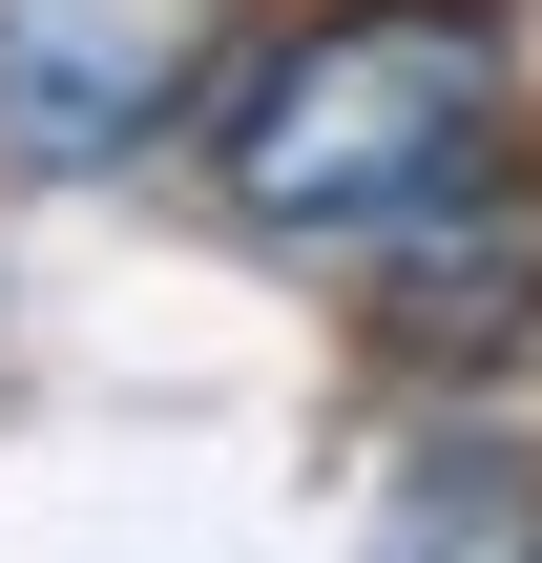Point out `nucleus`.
I'll return each instance as SVG.
<instances>
[{
  "instance_id": "nucleus-1",
  "label": "nucleus",
  "mask_w": 542,
  "mask_h": 563,
  "mask_svg": "<svg viewBox=\"0 0 542 563\" xmlns=\"http://www.w3.org/2000/svg\"><path fill=\"white\" fill-rule=\"evenodd\" d=\"M501 104H522V42L501 0H313L272 21L230 84H209V188L251 251H397L460 167H501Z\"/></svg>"
},
{
  "instance_id": "nucleus-3",
  "label": "nucleus",
  "mask_w": 542,
  "mask_h": 563,
  "mask_svg": "<svg viewBox=\"0 0 542 563\" xmlns=\"http://www.w3.org/2000/svg\"><path fill=\"white\" fill-rule=\"evenodd\" d=\"M355 313H376V355H418V376H522L542 355V188L522 167H460L397 251H355Z\"/></svg>"
},
{
  "instance_id": "nucleus-4",
  "label": "nucleus",
  "mask_w": 542,
  "mask_h": 563,
  "mask_svg": "<svg viewBox=\"0 0 542 563\" xmlns=\"http://www.w3.org/2000/svg\"><path fill=\"white\" fill-rule=\"evenodd\" d=\"M355 563H542V439H439V460H397V501H376Z\"/></svg>"
},
{
  "instance_id": "nucleus-2",
  "label": "nucleus",
  "mask_w": 542,
  "mask_h": 563,
  "mask_svg": "<svg viewBox=\"0 0 542 563\" xmlns=\"http://www.w3.org/2000/svg\"><path fill=\"white\" fill-rule=\"evenodd\" d=\"M251 63V0H0V167L104 188Z\"/></svg>"
}]
</instances>
